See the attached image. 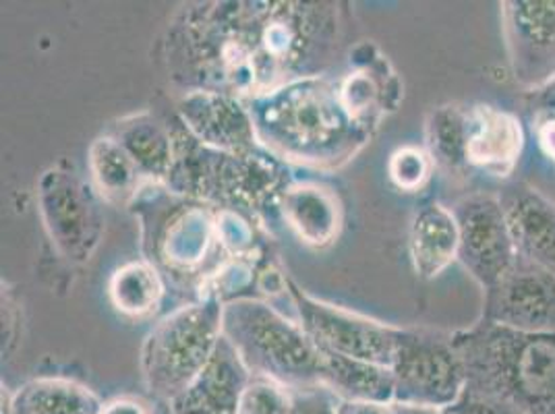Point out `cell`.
Returning a JSON list of instances; mask_svg holds the SVG:
<instances>
[{
    "label": "cell",
    "mask_w": 555,
    "mask_h": 414,
    "mask_svg": "<svg viewBox=\"0 0 555 414\" xmlns=\"http://www.w3.org/2000/svg\"><path fill=\"white\" fill-rule=\"evenodd\" d=\"M90 172L100 197L118 207H131L150 181L138 164L108 133L90 147Z\"/></svg>",
    "instance_id": "obj_22"
},
{
    "label": "cell",
    "mask_w": 555,
    "mask_h": 414,
    "mask_svg": "<svg viewBox=\"0 0 555 414\" xmlns=\"http://www.w3.org/2000/svg\"><path fill=\"white\" fill-rule=\"evenodd\" d=\"M425 150L450 174H466L468 168V106L441 104L427 116Z\"/></svg>",
    "instance_id": "obj_24"
},
{
    "label": "cell",
    "mask_w": 555,
    "mask_h": 414,
    "mask_svg": "<svg viewBox=\"0 0 555 414\" xmlns=\"http://www.w3.org/2000/svg\"><path fill=\"white\" fill-rule=\"evenodd\" d=\"M461 232L452 207L427 204L416 209L411 222V259L416 274L434 280L459 261Z\"/></svg>",
    "instance_id": "obj_19"
},
{
    "label": "cell",
    "mask_w": 555,
    "mask_h": 414,
    "mask_svg": "<svg viewBox=\"0 0 555 414\" xmlns=\"http://www.w3.org/2000/svg\"><path fill=\"white\" fill-rule=\"evenodd\" d=\"M177 116V115H175ZM175 166L166 186L186 199L218 209H234L254 222H280L282 193L293 184L286 161L263 147L251 152H220L193 138L177 116Z\"/></svg>",
    "instance_id": "obj_3"
},
{
    "label": "cell",
    "mask_w": 555,
    "mask_h": 414,
    "mask_svg": "<svg viewBox=\"0 0 555 414\" xmlns=\"http://www.w3.org/2000/svg\"><path fill=\"white\" fill-rule=\"evenodd\" d=\"M11 414H102V400L67 377H38L11 398Z\"/></svg>",
    "instance_id": "obj_23"
},
{
    "label": "cell",
    "mask_w": 555,
    "mask_h": 414,
    "mask_svg": "<svg viewBox=\"0 0 555 414\" xmlns=\"http://www.w3.org/2000/svg\"><path fill=\"white\" fill-rule=\"evenodd\" d=\"M500 202L520 259L555 274V202L527 183L512 184Z\"/></svg>",
    "instance_id": "obj_15"
},
{
    "label": "cell",
    "mask_w": 555,
    "mask_h": 414,
    "mask_svg": "<svg viewBox=\"0 0 555 414\" xmlns=\"http://www.w3.org/2000/svg\"><path fill=\"white\" fill-rule=\"evenodd\" d=\"M108 295L122 315L145 318L154 313L163 300V274L147 261H131L113 274Z\"/></svg>",
    "instance_id": "obj_25"
},
{
    "label": "cell",
    "mask_w": 555,
    "mask_h": 414,
    "mask_svg": "<svg viewBox=\"0 0 555 414\" xmlns=\"http://www.w3.org/2000/svg\"><path fill=\"white\" fill-rule=\"evenodd\" d=\"M525 152V129L516 115L491 104L468 106V168L509 179Z\"/></svg>",
    "instance_id": "obj_16"
},
{
    "label": "cell",
    "mask_w": 555,
    "mask_h": 414,
    "mask_svg": "<svg viewBox=\"0 0 555 414\" xmlns=\"http://www.w3.org/2000/svg\"><path fill=\"white\" fill-rule=\"evenodd\" d=\"M222 334L254 375L270 377L288 390L322 388L324 352L302 329L263 300L224 305Z\"/></svg>",
    "instance_id": "obj_6"
},
{
    "label": "cell",
    "mask_w": 555,
    "mask_h": 414,
    "mask_svg": "<svg viewBox=\"0 0 555 414\" xmlns=\"http://www.w3.org/2000/svg\"><path fill=\"white\" fill-rule=\"evenodd\" d=\"M336 414H392V404H375V402H348L336 398Z\"/></svg>",
    "instance_id": "obj_31"
},
{
    "label": "cell",
    "mask_w": 555,
    "mask_h": 414,
    "mask_svg": "<svg viewBox=\"0 0 555 414\" xmlns=\"http://www.w3.org/2000/svg\"><path fill=\"white\" fill-rule=\"evenodd\" d=\"M532 127H534V138H537L541 154L555 164V118L534 120Z\"/></svg>",
    "instance_id": "obj_30"
},
{
    "label": "cell",
    "mask_w": 555,
    "mask_h": 414,
    "mask_svg": "<svg viewBox=\"0 0 555 414\" xmlns=\"http://www.w3.org/2000/svg\"><path fill=\"white\" fill-rule=\"evenodd\" d=\"M293 414H336V396L325 388L311 390H293Z\"/></svg>",
    "instance_id": "obj_29"
},
{
    "label": "cell",
    "mask_w": 555,
    "mask_h": 414,
    "mask_svg": "<svg viewBox=\"0 0 555 414\" xmlns=\"http://www.w3.org/2000/svg\"><path fill=\"white\" fill-rule=\"evenodd\" d=\"M38 202L59 251L70 261H88L102 238V216L92 186L73 172L52 168L40 181Z\"/></svg>",
    "instance_id": "obj_10"
},
{
    "label": "cell",
    "mask_w": 555,
    "mask_h": 414,
    "mask_svg": "<svg viewBox=\"0 0 555 414\" xmlns=\"http://www.w3.org/2000/svg\"><path fill=\"white\" fill-rule=\"evenodd\" d=\"M393 402L452 409L466 388L463 359L452 334L400 329L392 361Z\"/></svg>",
    "instance_id": "obj_8"
},
{
    "label": "cell",
    "mask_w": 555,
    "mask_h": 414,
    "mask_svg": "<svg viewBox=\"0 0 555 414\" xmlns=\"http://www.w3.org/2000/svg\"><path fill=\"white\" fill-rule=\"evenodd\" d=\"M502 20L516 79L529 90L555 75V0H508Z\"/></svg>",
    "instance_id": "obj_13"
},
{
    "label": "cell",
    "mask_w": 555,
    "mask_h": 414,
    "mask_svg": "<svg viewBox=\"0 0 555 414\" xmlns=\"http://www.w3.org/2000/svg\"><path fill=\"white\" fill-rule=\"evenodd\" d=\"M224 302L206 295L166 315L145 338L141 371L152 393L177 400L208 367L222 340Z\"/></svg>",
    "instance_id": "obj_7"
},
{
    "label": "cell",
    "mask_w": 555,
    "mask_h": 414,
    "mask_svg": "<svg viewBox=\"0 0 555 414\" xmlns=\"http://www.w3.org/2000/svg\"><path fill=\"white\" fill-rule=\"evenodd\" d=\"M295 393L263 375H251L236 414H293Z\"/></svg>",
    "instance_id": "obj_26"
},
{
    "label": "cell",
    "mask_w": 555,
    "mask_h": 414,
    "mask_svg": "<svg viewBox=\"0 0 555 414\" xmlns=\"http://www.w3.org/2000/svg\"><path fill=\"white\" fill-rule=\"evenodd\" d=\"M108 135L120 143L150 183L168 181L177 156L172 125L150 113H139L116 120Z\"/></svg>",
    "instance_id": "obj_20"
},
{
    "label": "cell",
    "mask_w": 555,
    "mask_h": 414,
    "mask_svg": "<svg viewBox=\"0 0 555 414\" xmlns=\"http://www.w3.org/2000/svg\"><path fill=\"white\" fill-rule=\"evenodd\" d=\"M522 106L532 122L541 118H555V75L529 88L522 95Z\"/></svg>",
    "instance_id": "obj_28"
},
{
    "label": "cell",
    "mask_w": 555,
    "mask_h": 414,
    "mask_svg": "<svg viewBox=\"0 0 555 414\" xmlns=\"http://www.w3.org/2000/svg\"><path fill=\"white\" fill-rule=\"evenodd\" d=\"M131 207L143 222L145 261L175 282L195 280L202 297L209 280L232 259L218 241L216 209L158 183L147 184Z\"/></svg>",
    "instance_id": "obj_5"
},
{
    "label": "cell",
    "mask_w": 555,
    "mask_h": 414,
    "mask_svg": "<svg viewBox=\"0 0 555 414\" xmlns=\"http://www.w3.org/2000/svg\"><path fill=\"white\" fill-rule=\"evenodd\" d=\"M322 352H324L322 388L330 391L332 396L348 402L392 404L393 390H396L392 368L343 357L336 352H325V350Z\"/></svg>",
    "instance_id": "obj_21"
},
{
    "label": "cell",
    "mask_w": 555,
    "mask_h": 414,
    "mask_svg": "<svg viewBox=\"0 0 555 414\" xmlns=\"http://www.w3.org/2000/svg\"><path fill=\"white\" fill-rule=\"evenodd\" d=\"M481 320L527 334H555L554 272L518 257L508 274L487 288Z\"/></svg>",
    "instance_id": "obj_12"
},
{
    "label": "cell",
    "mask_w": 555,
    "mask_h": 414,
    "mask_svg": "<svg viewBox=\"0 0 555 414\" xmlns=\"http://www.w3.org/2000/svg\"><path fill=\"white\" fill-rule=\"evenodd\" d=\"M102 414H150V411L135 398H116L113 402L104 404Z\"/></svg>",
    "instance_id": "obj_32"
},
{
    "label": "cell",
    "mask_w": 555,
    "mask_h": 414,
    "mask_svg": "<svg viewBox=\"0 0 555 414\" xmlns=\"http://www.w3.org/2000/svg\"><path fill=\"white\" fill-rule=\"evenodd\" d=\"M466 393L520 414H555V334H527L479 320L452 334Z\"/></svg>",
    "instance_id": "obj_4"
},
{
    "label": "cell",
    "mask_w": 555,
    "mask_h": 414,
    "mask_svg": "<svg viewBox=\"0 0 555 414\" xmlns=\"http://www.w3.org/2000/svg\"><path fill=\"white\" fill-rule=\"evenodd\" d=\"M288 297L295 305L302 329L322 350L392 367L398 327L313 299L291 277Z\"/></svg>",
    "instance_id": "obj_9"
},
{
    "label": "cell",
    "mask_w": 555,
    "mask_h": 414,
    "mask_svg": "<svg viewBox=\"0 0 555 414\" xmlns=\"http://www.w3.org/2000/svg\"><path fill=\"white\" fill-rule=\"evenodd\" d=\"M434 168H436V161L425 147H418V145H404L396 150L388 164L392 183L404 193H415L418 189H423L431 179Z\"/></svg>",
    "instance_id": "obj_27"
},
{
    "label": "cell",
    "mask_w": 555,
    "mask_h": 414,
    "mask_svg": "<svg viewBox=\"0 0 555 414\" xmlns=\"http://www.w3.org/2000/svg\"><path fill=\"white\" fill-rule=\"evenodd\" d=\"M340 4L301 0H214L185 4L168 25L164 56L183 92L241 102L324 75L343 42Z\"/></svg>",
    "instance_id": "obj_1"
},
{
    "label": "cell",
    "mask_w": 555,
    "mask_h": 414,
    "mask_svg": "<svg viewBox=\"0 0 555 414\" xmlns=\"http://www.w3.org/2000/svg\"><path fill=\"white\" fill-rule=\"evenodd\" d=\"M245 106L266 152L318 170L345 166L377 133L348 113L338 81L325 75L293 81Z\"/></svg>",
    "instance_id": "obj_2"
},
{
    "label": "cell",
    "mask_w": 555,
    "mask_h": 414,
    "mask_svg": "<svg viewBox=\"0 0 555 414\" xmlns=\"http://www.w3.org/2000/svg\"><path fill=\"white\" fill-rule=\"evenodd\" d=\"M392 414H446V411L431 409V406H416V404L392 402Z\"/></svg>",
    "instance_id": "obj_33"
},
{
    "label": "cell",
    "mask_w": 555,
    "mask_h": 414,
    "mask_svg": "<svg viewBox=\"0 0 555 414\" xmlns=\"http://www.w3.org/2000/svg\"><path fill=\"white\" fill-rule=\"evenodd\" d=\"M175 115L204 145L220 152H251L261 147L245 102L227 93L193 90L177 100Z\"/></svg>",
    "instance_id": "obj_14"
},
{
    "label": "cell",
    "mask_w": 555,
    "mask_h": 414,
    "mask_svg": "<svg viewBox=\"0 0 555 414\" xmlns=\"http://www.w3.org/2000/svg\"><path fill=\"white\" fill-rule=\"evenodd\" d=\"M452 211L461 232L459 261L483 290L495 286L518 261L500 197L475 193L456 202Z\"/></svg>",
    "instance_id": "obj_11"
},
{
    "label": "cell",
    "mask_w": 555,
    "mask_h": 414,
    "mask_svg": "<svg viewBox=\"0 0 555 414\" xmlns=\"http://www.w3.org/2000/svg\"><path fill=\"white\" fill-rule=\"evenodd\" d=\"M251 375L254 373L243 363L236 348L222 334L208 367L177 400H172V409L177 414H236Z\"/></svg>",
    "instance_id": "obj_17"
},
{
    "label": "cell",
    "mask_w": 555,
    "mask_h": 414,
    "mask_svg": "<svg viewBox=\"0 0 555 414\" xmlns=\"http://www.w3.org/2000/svg\"><path fill=\"white\" fill-rule=\"evenodd\" d=\"M280 222L301 238L305 245L330 247L343 229V207L338 195L315 183H293L280 199Z\"/></svg>",
    "instance_id": "obj_18"
}]
</instances>
